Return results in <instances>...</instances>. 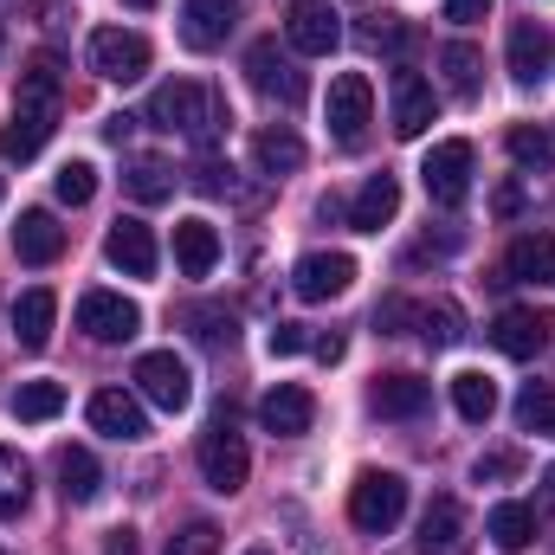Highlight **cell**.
Segmentation results:
<instances>
[{
  "label": "cell",
  "instance_id": "1",
  "mask_svg": "<svg viewBox=\"0 0 555 555\" xmlns=\"http://www.w3.org/2000/svg\"><path fill=\"white\" fill-rule=\"evenodd\" d=\"M155 130H181L188 142H201V149H214V142L227 137V124H233V111H227V98L220 91H207V85H194V78H175V85H162L155 98H149V111H142Z\"/></svg>",
  "mask_w": 555,
  "mask_h": 555
},
{
  "label": "cell",
  "instance_id": "2",
  "mask_svg": "<svg viewBox=\"0 0 555 555\" xmlns=\"http://www.w3.org/2000/svg\"><path fill=\"white\" fill-rule=\"evenodd\" d=\"M194 459H201V478H207V491H220V498L246 491V478H253V452H246V439L233 433V414H220L207 433H201Z\"/></svg>",
  "mask_w": 555,
  "mask_h": 555
},
{
  "label": "cell",
  "instance_id": "3",
  "mask_svg": "<svg viewBox=\"0 0 555 555\" xmlns=\"http://www.w3.org/2000/svg\"><path fill=\"white\" fill-rule=\"evenodd\" d=\"M401 517H408V478L401 472H362L349 491V524L362 537H388Z\"/></svg>",
  "mask_w": 555,
  "mask_h": 555
},
{
  "label": "cell",
  "instance_id": "4",
  "mask_svg": "<svg viewBox=\"0 0 555 555\" xmlns=\"http://www.w3.org/2000/svg\"><path fill=\"white\" fill-rule=\"evenodd\" d=\"M472 142L452 137V142H433L426 149V162H420V181H426V201L433 207H465V194H472Z\"/></svg>",
  "mask_w": 555,
  "mask_h": 555
},
{
  "label": "cell",
  "instance_id": "5",
  "mask_svg": "<svg viewBox=\"0 0 555 555\" xmlns=\"http://www.w3.org/2000/svg\"><path fill=\"white\" fill-rule=\"evenodd\" d=\"M246 78H253L259 98H272V104H284V111H297V104L310 98V78L297 72L291 52H278V39H259V46L246 52Z\"/></svg>",
  "mask_w": 555,
  "mask_h": 555
},
{
  "label": "cell",
  "instance_id": "6",
  "mask_svg": "<svg viewBox=\"0 0 555 555\" xmlns=\"http://www.w3.org/2000/svg\"><path fill=\"white\" fill-rule=\"evenodd\" d=\"M149 39H142L137 26H98L91 33V72L98 78H111V85H137L142 72H149Z\"/></svg>",
  "mask_w": 555,
  "mask_h": 555
},
{
  "label": "cell",
  "instance_id": "7",
  "mask_svg": "<svg viewBox=\"0 0 555 555\" xmlns=\"http://www.w3.org/2000/svg\"><path fill=\"white\" fill-rule=\"evenodd\" d=\"M137 395L149 408H162V414H181L194 401V375H188V362L175 349H149L137 362Z\"/></svg>",
  "mask_w": 555,
  "mask_h": 555
},
{
  "label": "cell",
  "instance_id": "8",
  "mask_svg": "<svg viewBox=\"0 0 555 555\" xmlns=\"http://www.w3.org/2000/svg\"><path fill=\"white\" fill-rule=\"evenodd\" d=\"M330 137L343 142V149H356V142L369 137V124H375V91H369V78L362 72H343L336 85H330Z\"/></svg>",
  "mask_w": 555,
  "mask_h": 555
},
{
  "label": "cell",
  "instance_id": "9",
  "mask_svg": "<svg viewBox=\"0 0 555 555\" xmlns=\"http://www.w3.org/2000/svg\"><path fill=\"white\" fill-rule=\"evenodd\" d=\"M284 39H291V52H304V59H330V52L343 46V20H336L330 0H291Z\"/></svg>",
  "mask_w": 555,
  "mask_h": 555
},
{
  "label": "cell",
  "instance_id": "10",
  "mask_svg": "<svg viewBox=\"0 0 555 555\" xmlns=\"http://www.w3.org/2000/svg\"><path fill=\"white\" fill-rule=\"evenodd\" d=\"M78 330H85L91 343H130L142 330V310L124 291H85V297H78Z\"/></svg>",
  "mask_w": 555,
  "mask_h": 555
},
{
  "label": "cell",
  "instance_id": "11",
  "mask_svg": "<svg viewBox=\"0 0 555 555\" xmlns=\"http://www.w3.org/2000/svg\"><path fill=\"white\" fill-rule=\"evenodd\" d=\"M349 284H356V259H349V253H304L297 272H291V291H297L304 304H330V297H343Z\"/></svg>",
  "mask_w": 555,
  "mask_h": 555
},
{
  "label": "cell",
  "instance_id": "12",
  "mask_svg": "<svg viewBox=\"0 0 555 555\" xmlns=\"http://www.w3.org/2000/svg\"><path fill=\"white\" fill-rule=\"evenodd\" d=\"M550 317L543 310H524V304H511V310H498V323H491V343H498V356H511V362H530V356H543V343H550Z\"/></svg>",
  "mask_w": 555,
  "mask_h": 555
},
{
  "label": "cell",
  "instance_id": "13",
  "mask_svg": "<svg viewBox=\"0 0 555 555\" xmlns=\"http://www.w3.org/2000/svg\"><path fill=\"white\" fill-rule=\"evenodd\" d=\"M388 111H395V137H426V124H433V85L420 78L414 65H401L395 78H388Z\"/></svg>",
  "mask_w": 555,
  "mask_h": 555
},
{
  "label": "cell",
  "instance_id": "14",
  "mask_svg": "<svg viewBox=\"0 0 555 555\" xmlns=\"http://www.w3.org/2000/svg\"><path fill=\"white\" fill-rule=\"evenodd\" d=\"M240 0H181V46L188 52H220L233 33Z\"/></svg>",
  "mask_w": 555,
  "mask_h": 555
},
{
  "label": "cell",
  "instance_id": "15",
  "mask_svg": "<svg viewBox=\"0 0 555 555\" xmlns=\"http://www.w3.org/2000/svg\"><path fill=\"white\" fill-rule=\"evenodd\" d=\"M104 259H111L124 278H155V259H162V253H155V233L124 214V220L104 233Z\"/></svg>",
  "mask_w": 555,
  "mask_h": 555
},
{
  "label": "cell",
  "instance_id": "16",
  "mask_svg": "<svg viewBox=\"0 0 555 555\" xmlns=\"http://www.w3.org/2000/svg\"><path fill=\"white\" fill-rule=\"evenodd\" d=\"M310 420H317V395H310V388H297V382H278L272 395L259 401V426L278 433V439L310 433Z\"/></svg>",
  "mask_w": 555,
  "mask_h": 555
},
{
  "label": "cell",
  "instance_id": "17",
  "mask_svg": "<svg viewBox=\"0 0 555 555\" xmlns=\"http://www.w3.org/2000/svg\"><path fill=\"white\" fill-rule=\"evenodd\" d=\"M369 408L382 420H420L433 408V382H420V375H382L369 388Z\"/></svg>",
  "mask_w": 555,
  "mask_h": 555
},
{
  "label": "cell",
  "instance_id": "18",
  "mask_svg": "<svg viewBox=\"0 0 555 555\" xmlns=\"http://www.w3.org/2000/svg\"><path fill=\"white\" fill-rule=\"evenodd\" d=\"M395 214H401V181H395V175H369L362 194L349 201V227H356V233H382Z\"/></svg>",
  "mask_w": 555,
  "mask_h": 555
},
{
  "label": "cell",
  "instance_id": "19",
  "mask_svg": "<svg viewBox=\"0 0 555 555\" xmlns=\"http://www.w3.org/2000/svg\"><path fill=\"white\" fill-rule=\"evenodd\" d=\"M13 253H20V266H52V259L65 253V227H59L46 207H33V214H20V227H13Z\"/></svg>",
  "mask_w": 555,
  "mask_h": 555
},
{
  "label": "cell",
  "instance_id": "20",
  "mask_svg": "<svg viewBox=\"0 0 555 555\" xmlns=\"http://www.w3.org/2000/svg\"><path fill=\"white\" fill-rule=\"evenodd\" d=\"M91 426L111 433V439H142V433H149V414H142L137 395H124V388H98V395H91Z\"/></svg>",
  "mask_w": 555,
  "mask_h": 555
},
{
  "label": "cell",
  "instance_id": "21",
  "mask_svg": "<svg viewBox=\"0 0 555 555\" xmlns=\"http://www.w3.org/2000/svg\"><path fill=\"white\" fill-rule=\"evenodd\" d=\"M175 266L188 278H207L220 266V233H214V220H175Z\"/></svg>",
  "mask_w": 555,
  "mask_h": 555
},
{
  "label": "cell",
  "instance_id": "22",
  "mask_svg": "<svg viewBox=\"0 0 555 555\" xmlns=\"http://www.w3.org/2000/svg\"><path fill=\"white\" fill-rule=\"evenodd\" d=\"M13 111H26V117H46V124H59V65H52V59H33V65L20 72Z\"/></svg>",
  "mask_w": 555,
  "mask_h": 555
},
{
  "label": "cell",
  "instance_id": "23",
  "mask_svg": "<svg viewBox=\"0 0 555 555\" xmlns=\"http://www.w3.org/2000/svg\"><path fill=\"white\" fill-rule=\"evenodd\" d=\"M52 317H59V297H52L46 284L20 291V304H13V336H20V349H46V343H52Z\"/></svg>",
  "mask_w": 555,
  "mask_h": 555
},
{
  "label": "cell",
  "instance_id": "24",
  "mask_svg": "<svg viewBox=\"0 0 555 555\" xmlns=\"http://www.w3.org/2000/svg\"><path fill=\"white\" fill-rule=\"evenodd\" d=\"M504 272L517 278V284H550L555 278V233H524L504 253Z\"/></svg>",
  "mask_w": 555,
  "mask_h": 555
},
{
  "label": "cell",
  "instance_id": "25",
  "mask_svg": "<svg viewBox=\"0 0 555 555\" xmlns=\"http://www.w3.org/2000/svg\"><path fill=\"white\" fill-rule=\"evenodd\" d=\"M459 530H465L459 498H433L426 517H420V555H452L459 550Z\"/></svg>",
  "mask_w": 555,
  "mask_h": 555
},
{
  "label": "cell",
  "instance_id": "26",
  "mask_svg": "<svg viewBox=\"0 0 555 555\" xmlns=\"http://www.w3.org/2000/svg\"><path fill=\"white\" fill-rule=\"evenodd\" d=\"M59 491H65V504H91L104 491V472H98V459L85 446H65L59 452Z\"/></svg>",
  "mask_w": 555,
  "mask_h": 555
},
{
  "label": "cell",
  "instance_id": "27",
  "mask_svg": "<svg viewBox=\"0 0 555 555\" xmlns=\"http://www.w3.org/2000/svg\"><path fill=\"white\" fill-rule=\"evenodd\" d=\"M537 504H498L491 517H485V537L498 543V550H530L537 543Z\"/></svg>",
  "mask_w": 555,
  "mask_h": 555
},
{
  "label": "cell",
  "instance_id": "28",
  "mask_svg": "<svg viewBox=\"0 0 555 555\" xmlns=\"http://www.w3.org/2000/svg\"><path fill=\"white\" fill-rule=\"evenodd\" d=\"M408 323H420V336H426L433 349H452V343L465 336V310H459L452 297H433V304H414V310H408Z\"/></svg>",
  "mask_w": 555,
  "mask_h": 555
},
{
  "label": "cell",
  "instance_id": "29",
  "mask_svg": "<svg viewBox=\"0 0 555 555\" xmlns=\"http://www.w3.org/2000/svg\"><path fill=\"white\" fill-rule=\"evenodd\" d=\"M124 188H130V201H142V207H162V201L175 194V168H168L162 155H130Z\"/></svg>",
  "mask_w": 555,
  "mask_h": 555
},
{
  "label": "cell",
  "instance_id": "30",
  "mask_svg": "<svg viewBox=\"0 0 555 555\" xmlns=\"http://www.w3.org/2000/svg\"><path fill=\"white\" fill-rule=\"evenodd\" d=\"M452 408H459V420L485 426V420L498 414V382H491V375H478V369L452 375Z\"/></svg>",
  "mask_w": 555,
  "mask_h": 555
},
{
  "label": "cell",
  "instance_id": "31",
  "mask_svg": "<svg viewBox=\"0 0 555 555\" xmlns=\"http://www.w3.org/2000/svg\"><path fill=\"white\" fill-rule=\"evenodd\" d=\"M543 65H550V46H543L537 20H517V26H511V78H517V85H537Z\"/></svg>",
  "mask_w": 555,
  "mask_h": 555
},
{
  "label": "cell",
  "instance_id": "32",
  "mask_svg": "<svg viewBox=\"0 0 555 555\" xmlns=\"http://www.w3.org/2000/svg\"><path fill=\"white\" fill-rule=\"evenodd\" d=\"M439 65H446V85H452V98H478V85H485V52H478V46L452 39V46L439 52Z\"/></svg>",
  "mask_w": 555,
  "mask_h": 555
},
{
  "label": "cell",
  "instance_id": "33",
  "mask_svg": "<svg viewBox=\"0 0 555 555\" xmlns=\"http://www.w3.org/2000/svg\"><path fill=\"white\" fill-rule=\"evenodd\" d=\"M253 162H259V175H297L304 168V142L291 130H259L253 137Z\"/></svg>",
  "mask_w": 555,
  "mask_h": 555
},
{
  "label": "cell",
  "instance_id": "34",
  "mask_svg": "<svg viewBox=\"0 0 555 555\" xmlns=\"http://www.w3.org/2000/svg\"><path fill=\"white\" fill-rule=\"evenodd\" d=\"M26 498H33V465H26L13 446H0V524H7V517H20V511H26Z\"/></svg>",
  "mask_w": 555,
  "mask_h": 555
},
{
  "label": "cell",
  "instance_id": "35",
  "mask_svg": "<svg viewBox=\"0 0 555 555\" xmlns=\"http://www.w3.org/2000/svg\"><path fill=\"white\" fill-rule=\"evenodd\" d=\"M7 408H13V420H59L65 414V388L59 382H20Z\"/></svg>",
  "mask_w": 555,
  "mask_h": 555
},
{
  "label": "cell",
  "instance_id": "36",
  "mask_svg": "<svg viewBox=\"0 0 555 555\" xmlns=\"http://www.w3.org/2000/svg\"><path fill=\"white\" fill-rule=\"evenodd\" d=\"M46 137H52V124H46V117L13 111V124L0 130V155H7V162H33V155L46 149Z\"/></svg>",
  "mask_w": 555,
  "mask_h": 555
},
{
  "label": "cell",
  "instance_id": "37",
  "mask_svg": "<svg viewBox=\"0 0 555 555\" xmlns=\"http://www.w3.org/2000/svg\"><path fill=\"white\" fill-rule=\"evenodd\" d=\"M504 149H511V162H517V168H550V162H555V142L543 137V130H530V124H517V130L504 137Z\"/></svg>",
  "mask_w": 555,
  "mask_h": 555
},
{
  "label": "cell",
  "instance_id": "38",
  "mask_svg": "<svg viewBox=\"0 0 555 555\" xmlns=\"http://www.w3.org/2000/svg\"><path fill=\"white\" fill-rule=\"evenodd\" d=\"M52 194H59L65 207H85V201L98 194V168H91V162H65V168L52 175Z\"/></svg>",
  "mask_w": 555,
  "mask_h": 555
},
{
  "label": "cell",
  "instance_id": "39",
  "mask_svg": "<svg viewBox=\"0 0 555 555\" xmlns=\"http://www.w3.org/2000/svg\"><path fill=\"white\" fill-rule=\"evenodd\" d=\"M517 426H537V433H555V401H550V388H524L517 395Z\"/></svg>",
  "mask_w": 555,
  "mask_h": 555
},
{
  "label": "cell",
  "instance_id": "40",
  "mask_svg": "<svg viewBox=\"0 0 555 555\" xmlns=\"http://www.w3.org/2000/svg\"><path fill=\"white\" fill-rule=\"evenodd\" d=\"M162 555H220V530H214V524H188V530L168 537Z\"/></svg>",
  "mask_w": 555,
  "mask_h": 555
},
{
  "label": "cell",
  "instance_id": "41",
  "mask_svg": "<svg viewBox=\"0 0 555 555\" xmlns=\"http://www.w3.org/2000/svg\"><path fill=\"white\" fill-rule=\"evenodd\" d=\"M266 349L272 356H297V349H310V336H304V323H278L272 336H266Z\"/></svg>",
  "mask_w": 555,
  "mask_h": 555
},
{
  "label": "cell",
  "instance_id": "42",
  "mask_svg": "<svg viewBox=\"0 0 555 555\" xmlns=\"http://www.w3.org/2000/svg\"><path fill=\"white\" fill-rule=\"evenodd\" d=\"M517 472H524L517 452H491V459H478V478H517Z\"/></svg>",
  "mask_w": 555,
  "mask_h": 555
},
{
  "label": "cell",
  "instance_id": "43",
  "mask_svg": "<svg viewBox=\"0 0 555 555\" xmlns=\"http://www.w3.org/2000/svg\"><path fill=\"white\" fill-rule=\"evenodd\" d=\"M485 13H491V0H446V20H459V26H472Z\"/></svg>",
  "mask_w": 555,
  "mask_h": 555
},
{
  "label": "cell",
  "instance_id": "44",
  "mask_svg": "<svg viewBox=\"0 0 555 555\" xmlns=\"http://www.w3.org/2000/svg\"><path fill=\"white\" fill-rule=\"evenodd\" d=\"M310 349H317V362H343V336H310Z\"/></svg>",
  "mask_w": 555,
  "mask_h": 555
},
{
  "label": "cell",
  "instance_id": "45",
  "mask_svg": "<svg viewBox=\"0 0 555 555\" xmlns=\"http://www.w3.org/2000/svg\"><path fill=\"white\" fill-rule=\"evenodd\" d=\"M104 555H137V530H111V543H104Z\"/></svg>",
  "mask_w": 555,
  "mask_h": 555
},
{
  "label": "cell",
  "instance_id": "46",
  "mask_svg": "<svg viewBox=\"0 0 555 555\" xmlns=\"http://www.w3.org/2000/svg\"><path fill=\"white\" fill-rule=\"evenodd\" d=\"M543 511H555V465L543 472V504H537V517H543Z\"/></svg>",
  "mask_w": 555,
  "mask_h": 555
},
{
  "label": "cell",
  "instance_id": "47",
  "mask_svg": "<svg viewBox=\"0 0 555 555\" xmlns=\"http://www.w3.org/2000/svg\"><path fill=\"white\" fill-rule=\"evenodd\" d=\"M130 7H155V0H130Z\"/></svg>",
  "mask_w": 555,
  "mask_h": 555
},
{
  "label": "cell",
  "instance_id": "48",
  "mask_svg": "<svg viewBox=\"0 0 555 555\" xmlns=\"http://www.w3.org/2000/svg\"><path fill=\"white\" fill-rule=\"evenodd\" d=\"M0 201H7V188H0Z\"/></svg>",
  "mask_w": 555,
  "mask_h": 555
},
{
  "label": "cell",
  "instance_id": "49",
  "mask_svg": "<svg viewBox=\"0 0 555 555\" xmlns=\"http://www.w3.org/2000/svg\"><path fill=\"white\" fill-rule=\"evenodd\" d=\"M253 555H266V550H253Z\"/></svg>",
  "mask_w": 555,
  "mask_h": 555
}]
</instances>
